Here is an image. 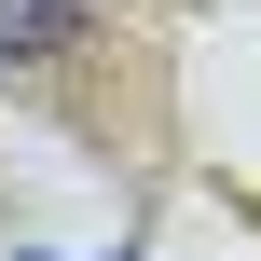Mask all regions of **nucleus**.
<instances>
[{"label": "nucleus", "instance_id": "1", "mask_svg": "<svg viewBox=\"0 0 261 261\" xmlns=\"http://www.w3.org/2000/svg\"><path fill=\"white\" fill-rule=\"evenodd\" d=\"M69 41H83V0H0V55L41 69V55H69Z\"/></svg>", "mask_w": 261, "mask_h": 261}]
</instances>
